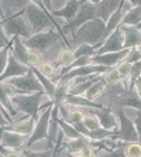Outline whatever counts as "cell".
Segmentation results:
<instances>
[{"instance_id": "cell-18", "label": "cell", "mask_w": 141, "mask_h": 157, "mask_svg": "<svg viewBox=\"0 0 141 157\" xmlns=\"http://www.w3.org/2000/svg\"><path fill=\"white\" fill-rule=\"evenodd\" d=\"M123 0H102L98 4V17L107 21L113 13H116L121 7Z\"/></svg>"}, {"instance_id": "cell-16", "label": "cell", "mask_w": 141, "mask_h": 157, "mask_svg": "<svg viewBox=\"0 0 141 157\" xmlns=\"http://www.w3.org/2000/svg\"><path fill=\"white\" fill-rule=\"evenodd\" d=\"M80 4H82L80 0H68L64 7L59 9V10H52L51 14L54 17H64L66 20V23H71L75 20L78 13H79Z\"/></svg>"}, {"instance_id": "cell-50", "label": "cell", "mask_w": 141, "mask_h": 157, "mask_svg": "<svg viewBox=\"0 0 141 157\" xmlns=\"http://www.w3.org/2000/svg\"><path fill=\"white\" fill-rule=\"evenodd\" d=\"M68 157H80V156H78V154H69L68 153Z\"/></svg>"}, {"instance_id": "cell-48", "label": "cell", "mask_w": 141, "mask_h": 157, "mask_svg": "<svg viewBox=\"0 0 141 157\" xmlns=\"http://www.w3.org/2000/svg\"><path fill=\"white\" fill-rule=\"evenodd\" d=\"M128 2H131V3H133L134 7H135V6H141V0H128Z\"/></svg>"}, {"instance_id": "cell-8", "label": "cell", "mask_w": 141, "mask_h": 157, "mask_svg": "<svg viewBox=\"0 0 141 157\" xmlns=\"http://www.w3.org/2000/svg\"><path fill=\"white\" fill-rule=\"evenodd\" d=\"M4 84H9L11 86L17 88L23 94H35V92H41L44 91L43 85L38 81V78L35 77L33 68H30V71L23 77H17V78H10V79L3 81Z\"/></svg>"}, {"instance_id": "cell-31", "label": "cell", "mask_w": 141, "mask_h": 157, "mask_svg": "<svg viewBox=\"0 0 141 157\" xmlns=\"http://www.w3.org/2000/svg\"><path fill=\"white\" fill-rule=\"evenodd\" d=\"M73 61H75V57H73V51H71L68 47H64V48L61 50V52L58 54V58H57V64L65 68V67L71 65Z\"/></svg>"}, {"instance_id": "cell-5", "label": "cell", "mask_w": 141, "mask_h": 157, "mask_svg": "<svg viewBox=\"0 0 141 157\" xmlns=\"http://www.w3.org/2000/svg\"><path fill=\"white\" fill-rule=\"evenodd\" d=\"M0 29L6 33V36H7L10 40H13L14 37H21L23 40L33 37L31 27H30L28 21H27L24 17V11L20 13V14L13 16V17H10V18L2 20V27H0Z\"/></svg>"}, {"instance_id": "cell-7", "label": "cell", "mask_w": 141, "mask_h": 157, "mask_svg": "<svg viewBox=\"0 0 141 157\" xmlns=\"http://www.w3.org/2000/svg\"><path fill=\"white\" fill-rule=\"evenodd\" d=\"M55 103H50L48 106H45L44 109H41V113L38 121L35 122V128H34L33 135L28 137L25 149H30L34 143L37 142H43V140H48L50 136V123H51V112H52V106Z\"/></svg>"}, {"instance_id": "cell-43", "label": "cell", "mask_w": 141, "mask_h": 157, "mask_svg": "<svg viewBox=\"0 0 141 157\" xmlns=\"http://www.w3.org/2000/svg\"><path fill=\"white\" fill-rule=\"evenodd\" d=\"M78 156H80V157H93L95 151H93V149H92L91 144H87V146H85L79 153H78Z\"/></svg>"}, {"instance_id": "cell-23", "label": "cell", "mask_w": 141, "mask_h": 157, "mask_svg": "<svg viewBox=\"0 0 141 157\" xmlns=\"http://www.w3.org/2000/svg\"><path fill=\"white\" fill-rule=\"evenodd\" d=\"M123 24L124 26H135L141 29V6H135L128 13L124 14Z\"/></svg>"}, {"instance_id": "cell-11", "label": "cell", "mask_w": 141, "mask_h": 157, "mask_svg": "<svg viewBox=\"0 0 141 157\" xmlns=\"http://www.w3.org/2000/svg\"><path fill=\"white\" fill-rule=\"evenodd\" d=\"M128 54H130V48H124L123 51H117V52L96 54L92 57V64H98V65H105L112 68V67H117L121 61H124Z\"/></svg>"}, {"instance_id": "cell-2", "label": "cell", "mask_w": 141, "mask_h": 157, "mask_svg": "<svg viewBox=\"0 0 141 157\" xmlns=\"http://www.w3.org/2000/svg\"><path fill=\"white\" fill-rule=\"evenodd\" d=\"M24 17L28 21L30 27H31L33 36L38 33H43V31H47L50 29H58V31L62 34L64 41H65V36L62 33V26H59L58 23H57L55 17L51 13L43 10L37 4L31 3V2L27 4V7L24 9Z\"/></svg>"}, {"instance_id": "cell-10", "label": "cell", "mask_w": 141, "mask_h": 157, "mask_svg": "<svg viewBox=\"0 0 141 157\" xmlns=\"http://www.w3.org/2000/svg\"><path fill=\"white\" fill-rule=\"evenodd\" d=\"M30 136L21 135V133H17V132H11V130H3L2 129V139H0V144H2V149L6 150H21L24 147V144H27V140H28Z\"/></svg>"}, {"instance_id": "cell-39", "label": "cell", "mask_w": 141, "mask_h": 157, "mask_svg": "<svg viewBox=\"0 0 141 157\" xmlns=\"http://www.w3.org/2000/svg\"><path fill=\"white\" fill-rule=\"evenodd\" d=\"M126 142H121L116 149L110 150V153H107L105 157H127L126 156Z\"/></svg>"}, {"instance_id": "cell-15", "label": "cell", "mask_w": 141, "mask_h": 157, "mask_svg": "<svg viewBox=\"0 0 141 157\" xmlns=\"http://www.w3.org/2000/svg\"><path fill=\"white\" fill-rule=\"evenodd\" d=\"M35 119L30 115H25L23 119H18V121L13 122L11 124H9L6 129L3 130H11V132H17V133H21L25 136H31L35 128Z\"/></svg>"}, {"instance_id": "cell-37", "label": "cell", "mask_w": 141, "mask_h": 157, "mask_svg": "<svg viewBox=\"0 0 141 157\" xmlns=\"http://www.w3.org/2000/svg\"><path fill=\"white\" fill-rule=\"evenodd\" d=\"M10 52H11V43L9 44L7 47L2 48V51H0V70H2V72L6 70V67H7V64H9Z\"/></svg>"}, {"instance_id": "cell-32", "label": "cell", "mask_w": 141, "mask_h": 157, "mask_svg": "<svg viewBox=\"0 0 141 157\" xmlns=\"http://www.w3.org/2000/svg\"><path fill=\"white\" fill-rule=\"evenodd\" d=\"M112 136H113L112 130H107V129H105V128H99V129H96V130H91L86 137L91 140V142H102V140L107 139V137H112Z\"/></svg>"}, {"instance_id": "cell-21", "label": "cell", "mask_w": 141, "mask_h": 157, "mask_svg": "<svg viewBox=\"0 0 141 157\" xmlns=\"http://www.w3.org/2000/svg\"><path fill=\"white\" fill-rule=\"evenodd\" d=\"M69 89H71V81L65 79V78H59V81L57 82V89H55L54 95V103L55 105H62L65 103L66 96L69 95Z\"/></svg>"}, {"instance_id": "cell-17", "label": "cell", "mask_w": 141, "mask_h": 157, "mask_svg": "<svg viewBox=\"0 0 141 157\" xmlns=\"http://www.w3.org/2000/svg\"><path fill=\"white\" fill-rule=\"evenodd\" d=\"M30 50L24 45L21 37H14L11 40V54L14 55L16 58L20 62L25 64L30 67Z\"/></svg>"}, {"instance_id": "cell-14", "label": "cell", "mask_w": 141, "mask_h": 157, "mask_svg": "<svg viewBox=\"0 0 141 157\" xmlns=\"http://www.w3.org/2000/svg\"><path fill=\"white\" fill-rule=\"evenodd\" d=\"M28 3L30 0H2V20L23 13Z\"/></svg>"}, {"instance_id": "cell-35", "label": "cell", "mask_w": 141, "mask_h": 157, "mask_svg": "<svg viewBox=\"0 0 141 157\" xmlns=\"http://www.w3.org/2000/svg\"><path fill=\"white\" fill-rule=\"evenodd\" d=\"M127 157H141V142H133L126 144Z\"/></svg>"}, {"instance_id": "cell-19", "label": "cell", "mask_w": 141, "mask_h": 157, "mask_svg": "<svg viewBox=\"0 0 141 157\" xmlns=\"http://www.w3.org/2000/svg\"><path fill=\"white\" fill-rule=\"evenodd\" d=\"M121 29L124 31V44L126 48H134L141 44V30L135 26H124L121 24Z\"/></svg>"}, {"instance_id": "cell-40", "label": "cell", "mask_w": 141, "mask_h": 157, "mask_svg": "<svg viewBox=\"0 0 141 157\" xmlns=\"http://www.w3.org/2000/svg\"><path fill=\"white\" fill-rule=\"evenodd\" d=\"M126 61L130 62V64H135V62L141 61V52H140V50H138V47L130 48V54L127 55Z\"/></svg>"}, {"instance_id": "cell-46", "label": "cell", "mask_w": 141, "mask_h": 157, "mask_svg": "<svg viewBox=\"0 0 141 157\" xmlns=\"http://www.w3.org/2000/svg\"><path fill=\"white\" fill-rule=\"evenodd\" d=\"M43 2H44V4H45V7L48 9V11L52 13V2H51V0H43Z\"/></svg>"}, {"instance_id": "cell-41", "label": "cell", "mask_w": 141, "mask_h": 157, "mask_svg": "<svg viewBox=\"0 0 141 157\" xmlns=\"http://www.w3.org/2000/svg\"><path fill=\"white\" fill-rule=\"evenodd\" d=\"M83 116H85V112H80V110H71L66 122H69V123H72V124L78 123V122L83 121Z\"/></svg>"}, {"instance_id": "cell-30", "label": "cell", "mask_w": 141, "mask_h": 157, "mask_svg": "<svg viewBox=\"0 0 141 157\" xmlns=\"http://www.w3.org/2000/svg\"><path fill=\"white\" fill-rule=\"evenodd\" d=\"M98 54V48L91 45V44H80L76 47V50H73V57L80 58V57H93Z\"/></svg>"}, {"instance_id": "cell-34", "label": "cell", "mask_w": 141, "mask_h": 157, "mask_svg": "<svg viewBox=\"0 0 141 157\" xmlns=\"http://www.w3.org/2000/svg\"><path fill=\"white\" fill-rule=\"evenodd\" d=\"M103 78H105V81H106V84L109 85V86H112V85H114V84H119V82H121V77H120V74H119V71L117 70H110L107 71L106 74H103Z\"/></svg>"}, {"instance_id": "cell-27", "label": "cell", "mask_w": 141, "mask_h": 157, "mask_svg": "<svg viewBox=\"0 0 141 157\" xmlns=\"http://www.w3.org/2000/svg\"><path fill=\"white\" fill-rule=\"evenodd\" d=\"M0 103H2V106H3L4 109H7L9 112H10V115L13 116V119L20 113V112L17 110V108L14 106V103H13V101H11V96L9 95L4 89H2V88H0Z\"/></svg>"}, {"instance_id": "cell-44", "label": "cell", "mask_w": 141, "mask_h": 157, "mask_svg": "<svg viewBox=\"0 0 141 157\" xmlns=\"http://www.w3.org/2000/svg\"><path fill=\"white\" fill-rule=\"evenodd\" d=\"M73 126H75L76 130L79 132L82 136H85V137H86V136L89 135V132H91L89 129L86 128V126H85V123H83V122H78V123H73Z\"/></svg>"}, {"instance_id": "cell-33", "label": "cell", "mask_w": 141, "mask_h": 157, "mask_svg": "<svg viewBox=\"0 0 141 157\" xmlns=\"http://www.w3.org/2000/svg\"><path fill=\"white\" fill-rule=\"evenodd\" d=\"M131 68H133V64H130V62H127L126 59H124V61H121V62L119 64V65L116 67V70L119 71L120 77H121V79H123L124 82H127V81L130 79Z\"/></svg>"}, {"instance_id": "cell-51", "label": "cell", "mask_w": 141, "mask_h": 157, "mask_svg": "<svg viewBox=\"0 0 141 157\" xmlns=\"http://www.w3.org/2000/svg\"><path fill=\"white\" fill-rule=\"evenodd\" d=\"M135 84H141V77H140V78H138V79H137V82H135Z\"/></svg>"}, {"instance_id": "cell-26", "label": "cell", "mask_w": 141, "mask_h": 157, "mask_svg": "<svg viewBox=\"0 0 141 157\" xmlns=\"http://www.w3.org/2000/svg\"><path fill=\"white\" fill-rule=\"evenodd\" d=\"M106 88H107V84H106L105 78H102L100 81L95 82V84L92 85L89 89H87V92L85 94V98L91 99V101H95V99L98 98V96H100L102 94L106 91Z\"/></svg>"}, {"instance_id": "cell-29", "label": "cell", "mask_w": 141, "mask_h": 157, "mask_svg": "<svg viewBox=\"0 0 141 157\" xmlns=\"http://www.w3.org/2000/svg\"><path fill=\"white\" fill-rule=\"evenodd\" d=\"M58 124H59V128L62 129V132H64L65 137H68L69 140L79 139V137H82V135L76 130L75 126H73L72 123H69V122H66V121H64V119H61V117H59V119H58Z\"/></svg>"}, {"instance_id": "cell-12", "label": "cell", "mask_w": 141, "mask_h": 157, "mask_svg": "<svg viewBox=\"0 0 141 157\" xmlns=\"http://www.w3.org/2000/svg\"><path fill=\"white\" fill-rule=\"evenodd\" d=\"M31 67L25 65L23 62H20L17 58H16L14 55L10 52V58H9V64L6 67V70L2 72L0 75V81L3 82L6 79H10V78H17V77H23L25 74L30 71Z\"/></svg>"}, {"instance_id": "cell-24", "label": "cell", "mask_w": 141, "mask_h": 157, "mask_svg": "<svg viewBox=\"0 0 141 157\" xmlns=\"http://www.w3.org/2000/svg\"><path fill=\"white\" fill-rule=\"evenodd\" d=\"M66 105H73V106H83V108H103V105H99V103L92 102L91 99L83 98V96H75V95H68L65 99Z\"/></svg>"}, {"instance_id": "cell-45", "label": "cell", "mask_w": 141, "mask_h": 157, "mask_svg": "<svg viewBox=\"0 0 141 157\" xmlns=\"http://www.w3.org/2000/svg\"><path fill=\"white\" fill-rule=\"evenodd\" d=\"M134 123H135V128H137V132H138V137H140V142H141V110L137 113V116H135Z\"/></svg>"}, {"instance_id": "cell-49", "label": "cell", "mask_w": 141, "mask_h": 157, "mask_svg": "<svg viewBox=\"0 0 141 157\" xmlns=\"http://www.w3.org/2000/svg\"><path fill=\"white\" fill-rule=\"evenodd\" d=\"M82 2H89V3H93V4H99L102 0H82Z\"/></svg>"}, {"instance_id": "cell-4", "label": "cell", "mask_w": 141, "mask_h": 157, "mask_svg": "<svg viewBox=\"0 0 141 157\" xmlns=\"http://www.w3.org/2000/svg\"><path fill=\"white\" fill-rule=\"evenodd\" d=\"M43 95H47L45 91L35 92V94H23V95H14L11 96V101L17 108L18 112L24 115L33 116L35 121H38V112L41 110V98Z\"/></svg>"}, {"instance_id": "cell-38", "label": "cell", "mask_w": 141, "mask_h": 157, "mask_svg": "<svg viewBox=\"0 0 141 157\" xmlns=\"http://www.w3.org/2000/svg\"><path fill=\"white\" fill-rule=\"evenodd\" d=\"M37 68H38V71H40L43 75H45V77L50 78V79L55 75V70H57L52 62H43V64H41L40 67H37Z\"/></svg>"}, {"instance_id": "cell-22", "label": "cell", "mask_w": 141, "mask_h": 157, "mask_svg": "<svg viewBox=\"0 0 141 157\" xmlns=\"http://www.w3.org/2000/svg\"><path fill=\"white\" fill-rule=\"evenodd\" d=\"M31 68H33L34 74H35V77L38 78V81H40L41 85H43V88H44V91H45V94H47V96L50 99H52V101H54L57 84H55V82H52V81H51L50 78H47L45 75H43V74L38 71V68H37V67H31Z\"/></svg>"}, {"instance_id": "cell-1", "label": "cell", "mask_w": 141, "mask_h": 157, "mask_svg": "<svg viewBox=\"0 0 141 157\" xmlns=\"http://www.w3.org/2000/svg\"><path fill=\"white\" fill-rule=\"evenodd\" d=\"M106 38H107L106 21L98 17L85 23L83 26H80L76 30L72 37V44L76 47L80 44H91L99 50L102 47V44L106 41Z\"/></svg>"}, {"instance_id": "cell-36", "label": "cell", "mask_w": 141, "mask_h": 157, "mask_svg": "<svg viewBox=\"0 0 141 157\" xmlns=\"http://www.w3.org/2000/svg\"><path fill=\"white\" fill-rule=\"evenodd\" d=\"M83 123H85V126H86L89 130H96V129L102 128L100 126V122H99V119L96 116H95L93 113L92 115H85L83 116Z\"/></svg>"}, {"instance_id": "cell-6", "label": "cell", "mask_w": 141, "mask_h": 157, "mask_svg": "<svg viewBox=\"0 0 141 157\" xmlns=\"http://www.w3.org/2000/svg\"><path fill=\"white\" fill-rule=\"evenodd\" d=\"M117 117H119V122H120V129L113 132V136L110 139H112L113 142H114V140H120V142H126V143L140 142L135 123L124 113L123 108H119V109H117Z\"/></svg>"}, {"instance_id": "cell-25", "label": "cell", "mask_w": 141, "mask_h": 157, "mask_svg": "<svg viewBox=\"0 0 141 157\" xmlns=\"http://www.w3.org/2000/svg\"><path fill=\"white\" fill-rule=\"evenodd\" d=\"M87 144H91V140L87 139V137H85V136H82L79 139L69 140V143L65 146V149L69 154H78L80 150H82L85 146H87Z\"/></svg>"}, {"instance_id": "cell-13", "label": "cell", "mask_w": 141, "mask_h": 157, "mask_svg": "<svg viewBox=\"0 0 141 157\" xmlns=\"http://www.w3.org/2000/svg\"><path fill=\"white\" fill-rule=\"evenodd\" d=\"M92 113L99 119L102 128L107 129V130L114 132L117 129V124H120V122H117L116 116L113 115V112L110 110V108H96L92 110Z\"/></svg>"}, {"instance_id": "cell-28", "label": "cell", "mask_w": 141, "mask_h": 157, "mask_svg": "<svg viewBox=\"0 0 141 157\" xmlns=\"http://www.w3.org/2000/svg\"><path fill=\"white\" fill-rule=\"evenodd\" d=\"M123 17H124V13L121 11V9H119L116 13H113V14L110 16V18L106 21V26H107V37L110 36L117 27H120L123 24Z\"/></svg>"}, {"instance_id": "cell-3", "label": "cell", "mask_w": 141, "mask_h": 157, "mask_svg": "<svg viewBox=\"0 0 141 157\" xmlns=\"http://www.w3.org/2000/svg\"><path fill=\"white\" fill-rule=\"evenodd\" d=\"M62 34L57 33L54 29H50L47 31H43V33L34 34L33 37L30 38H24L23 43L28 50L34 52H38V54H44L47 52L50 48H52L57 43H61L62 41Z\"/></svg>"}, {"instance_id": "cell-47", "label": "cell", "mask_w": 141, "mask_h": 157, "mask_svg": "<svg viewBox=\"0 0 141 157\" xmlns=\"http://www.w3.org/2000/svg\"><path fill=\"white\" fill-rule=\"evenodd\" d=\"M134 89L137 91L138 96H140V98H141V84H135V86H134Z\"/></svg>"}, {"instance_id": "cell-42", "label": "cell", "mask_w": 141, "mask_h": 157, "mask_svg": "<svg viewBox=\"0 0 141 157\" xmlns=\"http://www.w3.org/2000/svg\"><path fill=\"white\" fill-rule=\"evenodd\" d=\"M31 51V50H30ZM43 62H41V54L38 52L31 51L30 52V67H40Z\"/></svg>"}, {"instance_id": "cell-9", "label": "cell", "mask_w": 141, "mask_h": 157, "mask_svg": "<svg viewBox=\"0 0 141 157\" xmlns=\"http://www.w3.org/2000/svg\"><path fill=\"white\" fill-rule=\"evenodd\" d=\"M124 48H126V44H124V31L121 29V26H120L106 38V41L102 44V47L98 50V54L123 51Z\"/></svg>"}, {"instance_id": "cell-20", "label": "cell", "mask_w": 141, "mask_h": 157, "mask_svg": "<svg viewBox=\"0 0 141 157\" xmlns=\"http://www.w3.org/2000/svg\"><path fill=\"white\" fill-rule=\"evenodd\" d=\"M120 108L123 106H131V108H135V109L141 110V98L138 96L137 91H128L127 89L123 95L119 96V101H117Z\"/></svg>"}]
</instances>
